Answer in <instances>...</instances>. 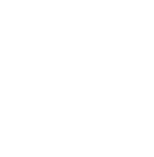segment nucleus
I'll list each match as a JSON object with an SVG mask.
<instances>
[]
</instances>
